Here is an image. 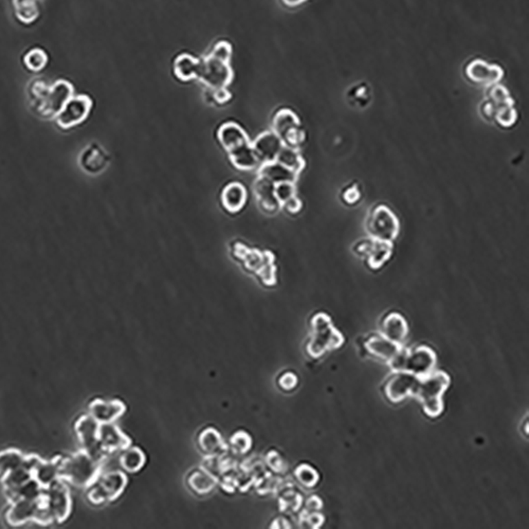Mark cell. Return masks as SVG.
Here are the masks:
<instances>
[{
  "instance_id": "d4e9b609",
  "label": "cell",
  "mask_w": 529,
  "mask_h": 529,
  "mask_svg": "<svg viewBox=\"0 0 529 529\" xmlns=\"http://www.w3.org/2000/svg\"><path fill=\"white\" fill-rule=\"evenodd\" d=\"M258 176L266 178L270 182L275 185L282 182H295L297 181L299 175L293 170L284 166L283 164L278 161L268 162V164H260L258 170Z\"/></svg>"
},
{
  "instance_id": "f5cc1de1",
  "label": "cell",
  "mask_w": 529,
  "mask_h": 529,
  "mask_svg": "<svg viewBox=\"0 0 529 529\" xmlns=\"http://www.w3.org/2000/svg\"><path fill=\"white\" fill-rule=\"evenodd\" d=\"M495 113H497V107L493 102L488 101L482 107V113L486 119H495Z\"/></svg>"
},
{
  "instance_id": "8d00e7d4",
  "label": "cell",
  "mask_w": 529,
  "mask_h": 529,
  "mask_svg": "<svg viewBox=\"0 0 529 529\" xmlns=\"http://www.w3.org/2000/svg\"><path fill=\"white\" fill-rule=\"evenodd\" d=\"M43 491H44V489L38 485V483L34 479H32L28 483H25V485L15 489V491L5 493V495L8 502L11 503V502L16 501V499H37V497L43 495Z\"/></svg>"
},
{
  "instance_id": "5b68a950",
  "label": "cell",
  "mask_w": 529,
  "mask_h": 529,
  "mask_svg": "<svg viewBox=\"0 0 529 529\" xmlns=\"http://www.w3.org/2000/svg\"><path fill=\"white\" fill-rule=\"evenodd\" d=\"M368 236L376 240L394 243L398 237L401 223L395 213L385 205H378L370 212L365 221Z\"/></svg>"
},
{
  "instance_id": "603a6c76",
  "label": "cell",
  "mask_w": 529,
  "mask_h": 529,
  "mask_svg": "<svg viewBox=\"0 0 529 529\" xmlns=\"http://www.w3.org/2000/svg\"><path fill=\"white\" fill-rule=\"evenodd\" d=\"M247 190L242 183L232 182L229 183L221 194V203L223 207L230 213L240 212L246 205Z\"/></svg>"
},
{
  "instance_id": "f1b7e54d",
  "label": "cell",
  "mask_w": 529,
  "mask_h": 529,
  "mask_svg": "<svg viewBox=\"0 0 529 529\" xmlns=\"http://www.w3.org/2000/svg\"><path fill=\"white\" fill-rule=\"evenodd\" d=\"M107 156L97 145H90L82 153L80 164L88 173H99L107 164Z\"/></svg>"
},
{
  "instance_id": "e575fe53",
  "label": "cell",
  "mask_w": 529,
  "mask_h": 529,
  "mask_svg": "<svg viewBox=\"0 0 529 529\" xmlns=\"http://www.w3.org/2000/svg\"><path fill=\"white\" fill-rule=\"evenodd\" d=\"M275 161L283 164L284 166L293 170L297 175H300L303 172L305 166H306L305 160H304L303 157L299 153V150L285 146V145H284L283 148L280 152Z\"/></svg>"
},
{
  "instance_id": "bcb514c9",
  "label": "cell",
  "mask_w": 529,
  "mask_h": 529,
  "mask_svg": "<svg viewBox=\"0 0 529 529\" xmlns=\"http://www.w3.org/2000/svg\"><path fill=\"white\" fill-rule=\"evenodd\" d=\"M341 196H342V201L346 205H356L361 199V191H360L359 188L357 187L356 184H352V185H348L343 190Z\"/></svg>"
},
{
  "instance_id": "44dd1931",
  "label": "cell",
  "mask_w": 529,
  "mask_h": 529,
  "mask_svg": "<svg viewBox=\"0 0 529 529\" xmlns=\"http://www.w3.org/2000/svg\"><path fill=\"white\" fill-rule=\"evenodd\" d=\"M229 159L235 168L244 172L254 170L260 166L252 143L247 142L228 152Z\"/></svg>"
},
{
  "instance_id": "3957f363",
  "label": "cell",
  "mask_w": 529,
  "mask_h": 529,
  "mask_svg": "<svg viewBox=\"0 0 529 529\" xmlns=\"http://www.w3.org/2000/svg\"><path fill=\"white\" fill-rule=\"evenodd\" d=\"M311 327L313 337L307 352L313 358H319L327 350H337L344 343L342 335L333 326L332 319L326 313H317L311 320Z\"/></svg>"
},
{
  "instance_id": "f546056e",
  "label": "cell",
  "mask_w": 529,
  "mask_h": 529,
  "mask_svg": "<svg viewBox=\"0 0 529 529\" xmlns=\"http://www.w3.org/2000/svg\"><path fill=\"white\" fill-rule=\"evenodd\" d=\"M119 462L125 471L128 472V473H136L144 467L146 456L138 447L131 446L124 451L121 452Z\"/></svg>"
},
{
  "instance_id": "74e56055",
  "label": "cell",
  "mask_w": 529,
  "mask_h": 529,
  "mask_svg": "<svg viewBox=\"0 0 529 529\" xmlns=\"http://www.w3.org/2000/svg\"><path fill=\"white\" fill-rule=\"evenodd\" d=\"M23 64L30 71H42L48 64V56L43 49L33 48L25 54L23 58Z\"/></svg>"
},
{
  "instance_id": "1f68e13d",
  "label": "cell",
  "mask_w": 529,
  "mask_h": 529,
  "mask_svg": "<svg viewBox=\"0 0 529 529\" xmlns=\"http://www.w3.org/2000/svg\"><path fill=\"white\" fill-rule=\"evenodd\" d=\"M16 19L23 25H31L39 16L36 0H12Z\"/></svg>"
},
{
  "instance_id": "f907efd6",
  "label": "cell",
  "mask_w": 529,
  "mask_h": 529,
  "mask_svg": "<svg viewBox=\"0 0 529 529\" xmlns=\"http://www.w3.org/2000/svg\"><path fill=\"white\" fill-rule=\"evenodd\" d=\"M280 387L285 391H291L295 389L297 385V378L295 374L287 373L285 375L282 376L281 379L279 381Z\"/></svg>"
},
{
  "instance_id": "c3c4849f",
  "label": "cell",
  "mask_w": 529,
  "mask_h": 529,
  "mask_svg": "<svg viewBox=\"0 0 529 529\" xmlns=\"http://www.w3.org/2000/svg\"><path fill=\"white\" fill-rule=\"evenodd\" d=\"M212 98L214 100L215 103L218 105H225V104L229 103L232 99V93L228 88H221V89L212 90Z\"/></svg>"
},
{
  "instance_id": "ffe728a7",
  "label": "cell",
  "mask_w": 529,
  "mask_h": 529,
  "mask_svg": "<svg viewBox=\"0 0 529 529\" xmlns=\"http://www.w3.org/2000/svg\"><path fill=\"white\" fill-rule=\"evenodd\" d=\"M217 139L227 153L244 143L250 142L246 131L242 126L234 122L225 123L221 125L217 131Z\"/></svg>"
},
{
  "instance_id": "2e32d148",
  "label": "cell",
  "mask_w": 529,
  "mask_h": 529,
  "mask_svg": "<svg viewBox=\"0 0 529 529\" xmlns=\"http://www.w3.org/2000/svg\"><path fill=\"white\" fill-rule=\"evenodd\" d=\"M418 378L407 372L395 373L385 387V394L392 403H401L407 396H413L419 382Z\"/></svg>"
},
{
  "instance_id": "484cf974",
  "label": "cell",
  "mask_w": 529,
  "mask_h": 529,
  "mask_svg": "<svg viewBox=\"0 0 529 529\" xmlns=\"http://www.w3.org/2000/svg\"><path fill=\"white\" fill-rule=\"evenodd\" d=\"M199 69H201V60L187 53L180 54L174 63V74L182 82L197 80Z\"/></svg>"
},
{
  "instance_id": "277c9868",
  "label": "cell",
  "mask_w": 529,
  "mask_h": 529,
  "mask_svg": "<svg viewBox=\"0 0 529 529\" xmlns=\"http://www.w3.org/2000/svg\"><path fill=\"white\" fill-rule=\"evenodd\" d=\"M127 484L128 479L124 472L117 470L106 473L102 472L97 481L86 489V497L89 503L95 506L111 503L122 495Z\"/></svg>"
},
{
  "instance_id": "8992f818",
  "label": "cell",
  "mask_w": 529,
  "mask_h": 529,
  "mask_svg": "<svg viewBox=\"0 0 529 529\" xmlns=\"http://www.w3.org/2000/svg\"><path fill=\"white\" fill-rule=\"evenodd\" d=\"M35 97L39 100V111L48 117H56L64 109L68 101L74 97V88L70 82L60 80L50 87L37 88L35 90Z\"/></svg>"
},
{
  "instance_id": "4dcf8cb0",
  "label": "cell",
  "mask_w": 529,
  "mask_h": 529,
  "mask_svg": "<svg viewBox=\"0 0 529 529\" xmlns=\"http://www.w3.org/2000/svg\"><path fill=\"white\" fill-rule=\"evenodd\" d=\"M188 483L194 493L205 495L214 491L215 486L217 485V480L210 472L205 470H198L189 476Z\"/></svg>"
},
{
  "instance_id": "f6af8a7d",
  "label": "cell",
  "mask_w": 529,
  "mask_h": 529,
  "mask_svg": "<svg viewBox=\"0 0 529 529\" xmlns=\"http://www.w3.org/2000/svg\"><path fill=\"white\" fill-rule=\"evenodd\" d=\"M210 54L214 58H219V60L230 63L231 58H232V46H231L230 43L221 41L215 45Z\"/></svg>"
},
{
  "instance_id": "83f0119b",
  "label": "cell",
  "mask_w": 529,
  "mask_h": 529,
  "mask_svg": "<svg viewBox=\"0 0 529 529\" xmlns=\"http://www.w3.org/2000/svg\"><path fill=\"white\" fill-rule=\"evenodd\" d=\"M393 254V243L374 240L373 246L365 258L366 264L370 270L381 269Z\"/></svg>"
},
{
  "instance_id": "681fc988",
  "label": "cell",
  "mask_w": 529,
  "mask_h": 529,
  "mask_svg": "<svg viewBox=\"0 0 529 529\" xmlns=\"http://www.w3.org/2000/svg\"><path fill=\"white\" fill-rule=\"evenodd\" d=\"M281 207L285 209V211L289 214L295 215L301 212L302 207H303V203L300 201V198L297 196L291 198L289 201H286Z\"/></svg>"
},
{
  "instance_id": "ba28073f",
  "label": "cell",
  "mask_w": 529,
  "mask_h": 529,
  "mask_svg": "<svg viewBox=\"0 0 529 529\" xmlns=\"http://www.w3.org/2000/svg\"><path fill=\"white\" fill-rule=\"evenodd\" d=\"M45 505L54 523L62 524L69 519L72 511V497L67 482H58L43 491Z\"/></svg>"
},
{
  "instance_id": "f35d334b",
  "label": "cell",
  "mask_w": 529,
  "mask_h": 529,
  "mask_svg": "<svg viewBox=\"0 0 529 529\" xmlns=\"http://www.w3.org/2000/svg\"><path fill=\"white\" fill-rule=\"evenodd\" d=\"M517 117H518V113H517L513 105H506L497 109L495 120L497 121V124L507 128V127L515 125V123L517 122Z\"/></svg>"
},
{
  "instance_id": "4fadbf2b",
  "label": "cell",
  "mask_w": 529,
  "mask_h": 529,
  "mask_svg": "<svg viewBox=\"0 0 529 529\" xmlns=\"http://www.w3.org/2000/svg\"><path fill=\"white\" fill-rule=\"evenodd\" d=\"M42 495L37 499H19L9 503V508L5 515V522L12 527L23 526L33 522L41 506Z\"/></svg>"
},
{
  "instance_id": "ab89813d",
  "label": "cell",
  "mask_w": 529,
  "mask_h": 529,
  "mask_svg": "<svg viewBox=\"0 0 529 529\" xmlns=\"http://www.w3.org/2000/svg\"><path fill=\"white\" fill-rule=\"evenodd\" d=\"M274 195L280 205H283L286 201L297 196V187L293 182H282L274 185Z\"/></svg>"
},
{
  "instance_id": "cb8c5ba5",
  "label": "cell",
  "mask_w": 529,
  "mask_h": 529,
  "mask_svg": "<svg viewBox=\"0 0 529 529\" xmlns=\"http://www.w3.org/2000/svg\"><path fill=\"white\" fill-rule=\"evenodd\" d=\"M32 475L33 479L38 483L43 489L50 487L51 485L60 480V470H58V455L54 456L51 460H43L33 470Z\"/></svg>"
},
{
  "instance_id": "9c48e42d",
  "label": "cell",
  "mask_w": 529,
  "mask_h": 529,
  "mask_svg": "<svg viewBox=\"0 0 529 529\" xmlns=\"http://www.w3.org/2000/svg\"><path fill=\"white\" fill-rule=\"evenodd\" d=\"M234 78L230 63L219 60L211 54L201 60L197 80L211 90L228 88Z\"/></svg>"
},
{
  "instance_id": "816d5d0a",
  "label": "cell",
  "mask_w": 529,
  "mask_h": 529,
  "mask_svg": "<svg viewBox=\"0 0 529 529\" xmlns=\"http://www.w3.org/2000/svg\"><path fill=\"white\" fill-rule=\"evenodd\" d=\"M267 460L268 464L270 465V468H272L274 471H283V469H282V468L284 467L283 460H282L281 456L278 455L275 452H273V453H270L269 456H268Z\"/></svg>"
},
{
  "instance_id": "d6a6232c",
  "label": "cell",
  "mask_w": 529,
  "mask_h": 529,
  "mask_svg": "<svg viewBox=\"0 0 529 529\" xmlns=\"http://www.w3.org/2000/svg\"><path fill=\"white\" fill-rule=\"evenodd\" d=\"M33 479L32 471L27 466H19L16 469L12 470L9 473L5 474L1 477V484H3V491H13L17 488L21 487L25 483Z\"/></svg>"
},
{
  "instance_id": "8fae6325",
  "label": "cell",
  "mask_w": 529,
  "mask_h": 529,
  "mask_svg": "<svg viewBox=\"0 0 529 529\" xmlns=\"http://www.w3.org/2000/svg\"><path fill=\"white\" fill-rule=\"evenodd\" d=\"M91 109L92 101L88 95H74L56 115V123L60 128H72L87 119Z\"/></svg>"
},
{
  "instance_id": "60d3db41",
  "label": "cell",
  "mask_w": 529,
  "mask_h": 529,
  "mask_svg": "<svg viewBox=\"0 0 529 529\" xmlns=\"http://www.w3.org/2000/svg\"><path fill=\"white\" fill-rule=\"evenodd\" d=\"M295 476L302 485L313 487L319 481V474L309 465H301L295 470Z\"/></svg>"
},
{
  "instance_id": "b9f144b4",
  "label": "cell",
  "mask_w": 529,
  "mask_h": 529,
  "mask_svg": "<svg viewBox=\"0 0 529 529\" xmlns=\"http://www.w3.org/2000/svg\"><path fill=\"white\" fill-rule=\"evenodd\" d=\"M491 102L499 109L502 106L513 105V101L509 97L508 91L503 86L493 85L491 92Z\"/></svg>"
},
{
  "instance_id": "5bb4252c",
  "label": "cell",
  "mask_w": 529,
  "mask_h": 529,
  "mask_svg": "<svg viewBox=\"0 0 529 529\" xmlns=\"http://www.w3.org/2000/svg\"><path fill=\"white\" fill-rule=\"evenodd\" d=\"M99 440L102 451L107 456L124 451L131 446V438L115 423L100 425Z\"/></svg>"
},
{
  "instance_id": "11a10c76",
  "label": "cell",
  "mask_w": 529,
  "mask_h": 529,
  "mask_svg": "<svg viewBox=\"0 0 529 529\" xmlns=\"http://www.w3.org/2000/svg\"><path fill=\"white\" fill-rule=\"evenodd\" d=\"M283 1L284 5H287V7H297V5H302V3H306V1H308V0H282Z\"/></svg>"
},
{
  "instance_id": "7bdbcfd3",
  "label": "cell",
  "mask_w": 529,
  "mask_h": 529,
  "mask_svg": "<svg viewBox=\"0 0 529 529\" xmlns=\"http://www.w3.org/2000/svg\"><path fill=\"white\" fill-rule=\"evenodd\" d=\"M251 444H252V442H251L250 436L243 431L237 432L231 438V446L236 453H246L250 450Z\"/></svg>"
},
{
  "instance_id": "e0dca14e",
  "label": "cell",
  "mask_w": 529,
  "mask_h": 529,
  "mask_svg": "<svg viewBox=\"0 0 529 529\" xmlns=\"http://www.w3.org/2000/svg\"><path fill=\"white\" fill-rule=\"evenodd\" d=\"M466 74L474 83L493 86L501 81L504 71L497 65L488 64L483 60H474L466 68Z\"/></svg>"
},
{
  "instance_id": "9a60e30c",
  "label": "cell",
  "mask_w": 529,
  "mask_h": 529,
  "mask_svg": "<svg viewBox=\"0 0 529 529\" xmlns=\"http://www.w3.org/2000/svg\"><path fill=\"white\" fill-rule=\"evenodd\" d=\"M126 412V405L119 399L104 401L97 398L92 401L88 407V414L97 420L100 425L115 423Z\"/></svg>"
},
{
  "instance_id": "6da1fadb",
  "label": "cell",
  "mask_w": 529,
  "mask_h": 529,
  "mask_svg": "<svg viewBox=\"0 0 529 529\" xmlns=\"http://www.w3.org/2000/svg\"><path fill=\"white\" fill-rule=\"evenodd\" d=\"M104 462L91 458L82 449L68 455H58L60 479L76 487L87 489L103 472Z\"/></svg>"
},
{
  "instance_id": "d6986e66",
  "label": "cell",
  "mask_w": 529,
  "mask_h": 529,
  "mask_svg": "<svg viewBox=\"0 0 529 529\" xmlns=\"http://www.w3.org/2000/svg\"><path fill=\"white\" fill-rule=\"evenodd\" d=\"M407 334H409V326L407 321L399 313H390L382 322L380 335L397 344L403 346V342L407 340Z\"/></svg>"
},
{
  "instance_id": "52a82bcc",
  "label": "cell",
  "mask_w": 529,
  "mask_h": 529,
  "mask_svg": "<svg viewBox=\"0 0 529 529\" xmlns=\"http://www.w3.org/2000/svg\"><path fill=\"white\" fill-rule=\"evenodd\" d=\"M272 131L279 136L285 146L297 150L306 140V133L302 127L301 121L291 109H284L278 111L272 122Z\"/></svg>"
},
{
  "instance_id": "ac0fdd59",
  "label": "cell",
  "mask_w": 529,
  "mask_h": 529,
  "mask_svg": "<svg viewBox=\"0 0 529 529\" xmlns=\"http://www.w3.org/2000/svg\"><path fill=\"white\" fill-rule=\"evenodd\" d=\"M254 152L258 156L260 166L262 164L275 161L284 144L279 136L273 131H264L252 142Z\"/></svg>"
},
{
  "instance_id": "ee69618b",
  "label": "cell",
  "mask_w": 529,
  "mask_h": 529,
  "mask_svg": "<svg viewBox=\"0 0 529 529\" xmlns=\"http://www.w3.org/2000/svg\"><path fill=\"white\" fill-rule=\"evenodd\" d=\"M409 348L401 346V350L396 352L395 356L387 361L390 368L394 374L405 372V363H407V354H409Z\"/></svg>"
},
{
  "instance_id": "7dc6e473",
  "label": "cell",
  "mask_w": 529,
  "mask_h": 529,
  "mask_svg": "<svg viewBox=\"0 0 529 529\" xmlns=\"http://www.w3.org/2000/svg\"><path fill=\"white\" fill-rule=\"evenodd\" d=\"M374 238L372 237H366V238H362V240H358L356 244L352 246V252L354 256H359V258H365L370 252V248L373 246Z\"/></svg>"
},
{
  "instance_id": "7402d4cb",
  "label": "cell",
  "mask_w": 529,
  "mask_h": 529,
  "mask_svg": "<svg viewBox=\"0 0 529 529\" xmlns=\"http://www.w3.org/2000/svg\"><path fill=\"white\" fill-rule=\"evenodd\" d=\"M254 191L262 211L275 213L278 210L281 209V205L274 195V184L269 180L258 176L254 181Z\"/></svg>"
},
{
  "instance_id": "836d02e7",
  "label": "cell",
  "mask_w": 529,
  "mask_h": 529,
  "mask_svg": "<svg viewBox=\"0 0 529 529\" xmlns=\"http://www.w3.org/2000/svg\"><path fill=\"white\" fill-rule=\"evenodd\" d=\"M199 444L203 451L212 456H216L227 449V444L223 442L218 431L212 428L203 431L199 436Z\"/></svg>"
},
{
  "instance_id": "d590c367",
  "label": "cell",
  "mask_w": 529,
  "mask_h": 529,
  "mask_svg": "<svg viewBox=\"0 0 529 529\" xmlns=\"http://www.w3.org/2000/svg\"><path fill=\"white\" fill-rule=\"evenodd\" d=\"M25 454L19 449L8 448L0 451V479L12 470L23 465Z\"/></svg>"
},
{
  "instance_id": "4316f807",
  "label": "cell",
  "mask_w": 529,
  "mask_h": 529,
  "mask_svg": "<svg viewBox=\"0 0 529 529\" xmlns=\"http://www.w3.org/2000/svg\"><path fill=\"white\" fill-rule=\"evenodd\" d=\"M401 346H403L401 344H397L382 335L372 337L365 343L366 350L370 354L385 361H389L391 358H393L396 352L401 350Z\"/></svg>"
},
{
  "instance_id": "30bf717a",
  "label": "cell",
  "mask_w": 529,
  "mask_h": 529,
  "mask_svg": "<svg viewBox=\"0 0 529 529\" xmlns=\"http://www.w3.org/2000/svg\"><path fill=\"white\" fill-rule=\"evenodd\" d=\"M74 428L82 450L87 452L95 460L105 462L109 456L102 451L100 444V423L87 413L76 419Z\"/></svg>"
},
{
  "instance_id": "7a4b0ae2",
  "label": "cell",
  "mask_w": 529,
  "mask_h": 529,
  "mask_svg": "<svg viewBox=\"0 0 529 529\" xmlns=\"http://www.w3.org/2000/svg\"><path fill=\"white\" fill-rule=\"evenodd\" d=\"M450 385V377L444 372H433L428 377L419 380L413 396L423 405L429 417L440 416L444 411L442 395Z\"/></svg>"
},
{
  "instance_id": "db71d44e",
  "label": "cell",
  "mask_w": 529,
  "mask_h": 529,
  "mask_svg": "<svg viewBox=\"0 0 529 529\" xmlns=\"http://www.w3.org/2000/svg\"><path fill=\"white\" fill-rule=\"evenodd\" d=\"M323 515H319V513H311L308 517L309 524L313 527H320L323 524Z\"/></svg>"
},
{
  "instance_id": "7c38bea8",
  "label": "cell",
  "mask_w": 529,
  "mask_h": 529,
  "mask_svg": "<svg viewBox=\"0 0 529 529\" xmlns=\"http://www.w3.org/2000/svg\"><path fill=\"white\" fill-rule=\"evenodd\" d=\"M436 361L438 358L432 348L425 346H418L415 350H409L405 372L412 374L418 379H423L434 372Z\"/></svg>"
}]
</instances>
